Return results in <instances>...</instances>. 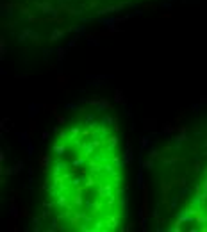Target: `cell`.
<instances>
[{
	"label": "cell",
	"instance_id": "2",
	"mask_svg": "<svg viewBox=\"0 0 207 232\" xmlns=\"http://www.w3.org/2000/svg\"><path fill=\"white\" fill-rule=\"evenodd\" d=\"M147 170L155 225L207 232V118L168 136L152 152Z\"/></svg>",
	"mask_w": 207,
	"mask_h": 232
},
{
	"label": "cell",
	"instance_id": "1",
	"mask_svg": "<svg viewBox=\"0 0 207 232\" xmlns=\"http://www.w3.org/2000/svg\"><path fill=\"white\" fill-rule=\"evenodd\" d=\"M43 213L57 231L118 232L127 225L122 134L105 104L80 107L57 129L45 163Z\"/></svg>",
	"mask_w": 207,
	"mask_h": 232
}]
</instances>
